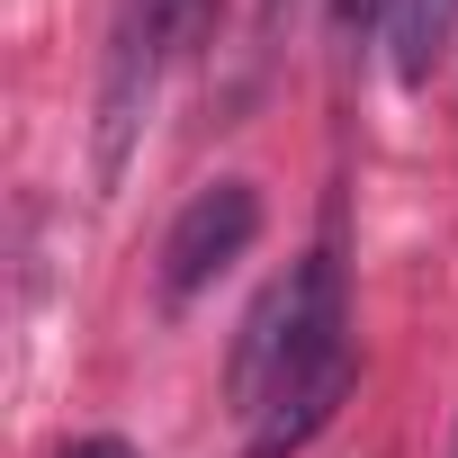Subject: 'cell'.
Instances as JSON below:
<instances>
[{"mask_svg":"<svg viewBox=\"0 0 458 458\" xmlns=\"http://www.w3.org/2000/svg\"><path fill=\"white\" fill-rule=\"evenodd\" d=\"M252 234H261V189L252 180H207V189H189V207L171 216V234H162V306H189L198 288H216L225 270H234L243 252H252Z\"/></svg>","mask_w":458,"mask_h":458,"instance_id":"1","label":"cell"},{"mask_svg":"<svg viewBox=\"0 0 458 458\" xmlns=\"http://www.w3.org/2000/svg\"><path fill=\"white\" fill-rule=\"evenodd\" d=\"M153 81H162V46L126 19L117 46H108V72H99V135H90V171H99V189L126 180V153H135V135H144Z\"/></svg>","mask_w":458,"mask_h":458,"instance_id":"2","label":"cell"},{"mask_svg":"<svg viewBox=\"0 0 458 458\" xmlns=\"http://www.w3.org/2000/svg\"><path fill=\"white\" fill-rule=\"evenodd\" d=\"M458 55V0H395V19H386V64L404 90L440 81Z\"/></svg>","mask_w":458,"mask_h":458,"instance_id":"3","label":"cell"},{"mask_svg":"<svg viewBox=\"0 0 458 458\" xmlns=\"http://www.w3.org/2000/svg\"><path fill=\"white\" fill-rule=\"evenodd\" d=\"M216 19H225V0H135V28L162 46V64L216 46Z\"/></svg>","mask_w":458,"mask_h":458,"instance_id":"4","label":"cell"},{"mask_svg":"<svg viewBox=\"0 0 458 458\" xmlns=\"http://www.w3.org/2000/svg\"><path fill=\"white\" fill-rule=\"evenodd\" d=\"M395 19V0H333V28L342 37H369V28H386Z\"/></svg>","mask_w":458,"mask_h":458,"instance_id":"5","label":"cell"},{"mask_svg":"<svg viewBox=\"0 0 458 458\" xmlns=\"http://www.w3.org/2000/svg\"><path fill=\"white\" fill-rule=\"evenodd\" d=\"M55 458H135V440H117V431H81V440H64Z\"/></svg>","mask_w":458,"mask_h":458,"instance_id":"6","label":"cell"},{"mask_svg":"<svg viewBox=\"0 0 458 458\" xmlns=\"http://www.w3.org/2000/svg\"><path fill=\"white\" fill-rule=\"evenodd\" d=\"M449 458H458V431H449Z\"/></svg>","mask_w":458,"mask_h":458,"instance_id":"7","label":"cell"},{"mask_svg":"<svg viewBox=\"0 0 458 458\" xmlns=\"http://www.w3.org/2000/svg\"><path fill=\"white\" fill-rule=\"evenodd\" d=\"M270 10H279V0H270Z\"/></svg>","mask_w":458,"mask_h":458,"instance_id":"8","label":"cell"}]
</instances>
